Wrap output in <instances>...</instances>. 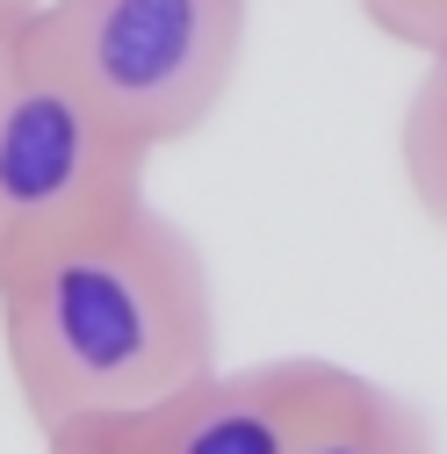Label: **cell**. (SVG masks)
<instances>
[{"instance_id":"obj_9","label":"cell","mask_w":447,"mask_h":454,"mask_svg":"<svg viewBox=\"0 0 447 454\" xmlns=\"http://www.w3.org/2000/svg\"><path fill=\"white\" fill-rule=\"evenodd\" d=\"M36 8H43V0H0V36L29 29V22H36Z\"/></svg>"},{"instance_id":"obj_5","label":"cell","mask_w":447,"mask_h":454,"mask_svg":"<svg viewBox=\"0 0 447 454\" xmlns=\"http://www.w3.org/2000/svg\"><path fill=\"white\" fill-rule=\"evenodd\" d=\"M296 454H440V440L412 396H397L361 368H340Z\"/></svg>"},{"instance_id":"obj_1","label":"cell","mask_w":447,"mask_h":454,"mask_svg":"<svg viewBox=\"0 0 447 454\" xmlns=\"http://www.w3.org/2000/svg\"><path fill=\"white\" fill-rule=\"evenodd\" d=\"M216 274L152 195L0 274V361L36 433L130 419L216 368Z\"/></svg>"},{"instance_id":"obj_3","label":"cell","mask_w":447,"mask_h":454,"mask_svg":"<svg viewBox=\"0 0 447 454\" xmlns=\"http://www.w3.org/2000/svg\"><path fill=\"white\" fill-rule=\"evenodd\" d=\"M152 195V152L87 108L29 36H0V274Z\"/></svg>"},{"instance_id":"obj_2","label":"cell","mask_w":447,"mask_h":454,"mask_svg":"<svg viewBox=\"0 0 447 454\" xmlns=\"http://www.w3.org/2000/svg\"><path fill=\"white\" fill-rule=\"evenodd\" d=\"M253 0H43L29 51L137 152H174L216 123L246 59Z\"/></svg>"},{"instance_id":"obj_8","label":"cell","mask_w":447,"mask_h":454,"mask_svg":"<svg viewBox=\"0 0 447 454\" xmlns=\"http://www.w3.org/2000/svg\"><path fill=\"white\" fill-rule=\"evenodd\" d=\"M36 440H43V454H130L123 433L108 426V419H94V426H59V433H36Z\"/></svg>"},{"instance_id":"obj_6","label":"cell","mask_w":447,"mask_h":454,"mask_svg":"<svg viewBox=\"0 0 447 454\" xmlns=\"http://www.w3.org/2000/svg\"><path fill=\"white\" fill-rule=\"evenodd\" d=\"M397 174H404L419 216L447 231V43L426 51V73H419V87H412V101H404Z\"/></svg>"},{"instance_id":"obj_4","label":"cell","mask_w":447,"mask_h":454,"mask_svg":"<svg viewBox=\"0 0 447 454\" xmlns=\"http://www.w3.org/2000/svg\"><path fill=\"white\" fill-rule=\"evenodd\" d=\"M340 361L282 354V361H246V368H202L174 396L108 419L130 454H296Z\"/></svg>"},{"instance_id":"obj_7","label":"cell","mask_w":447,"mask_h":454,"mask_svg":"<svg viewBox=\"0 0 447 454\" xmlns=\"http://www.w3.org/2000/svg\"><path fill=\"white\" fill-rule=\"evenodd\" d=\"M361 15H368L389 43L419 51V59L447 43V0H361Z\"/></svg>"}]
</instances>
